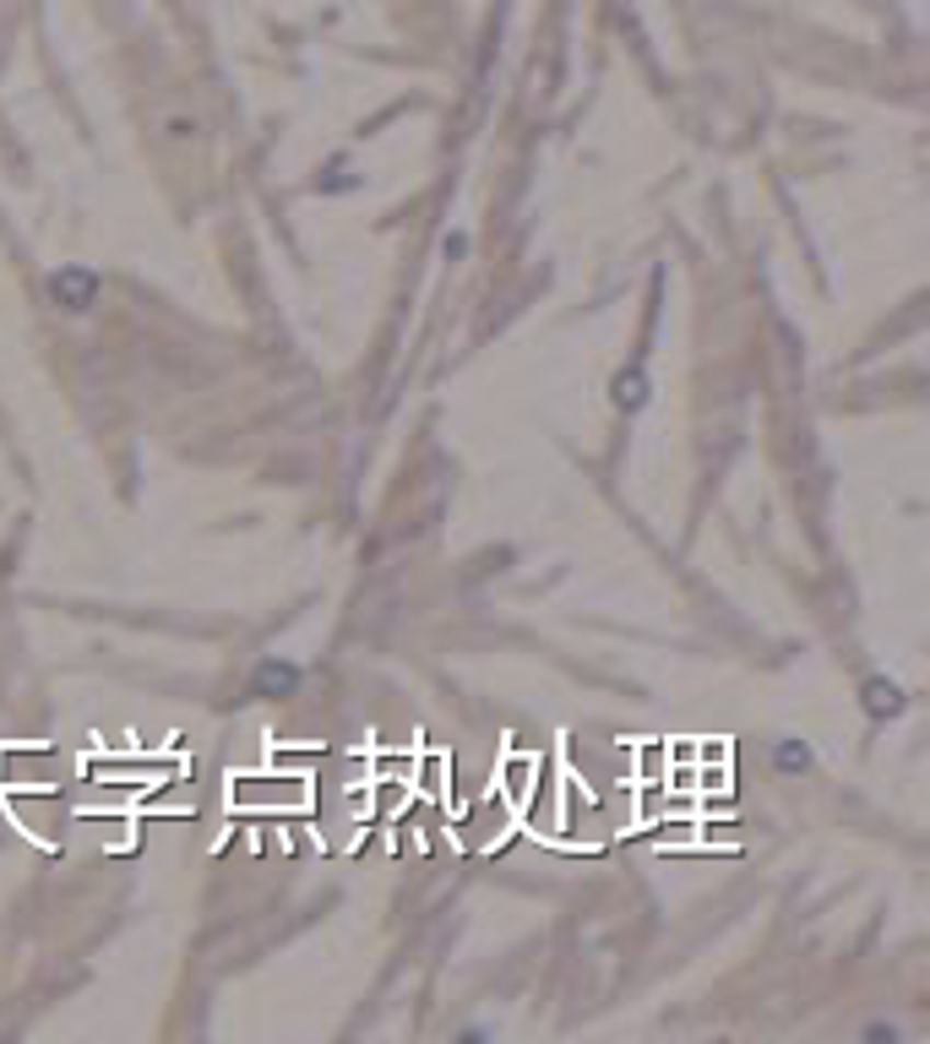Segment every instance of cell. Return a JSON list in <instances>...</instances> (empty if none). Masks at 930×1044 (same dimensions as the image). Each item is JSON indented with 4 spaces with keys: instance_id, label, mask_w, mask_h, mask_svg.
<instances>
[{
    "instance_id": "4",
    "label": "cell",
    "mask_w": 930,
    "mask_h": 1044,
    "mask_svg": "<svg viewBox=\"0 0 930 1044\" xmlns=\"http://www.w3.org/2000/svg\"><path fill=\"white\" fill-rule=\"evenodd\" d=\"M865 708L882 719V713H898V708H904V697H898V686H887V680H871V686H865Z\"/></svg>"
},
{
    "instance_id": "1",
    "label": "cell",
    "mask_w": 930,
    "mask_h": 1044,
    "mask_svg": "<svg viewBox=\"0 0 930 1044\" xmlns=\"http://www.w3.org/2000/svg\"><path fill=\"white\" fill-rule=\"evenodd\" d=\"M49 295H55V305H66V310H88V305L99 299V273H88V267H60V273L49 278Z\"/></svg>"
},
{
    "instance_id": "3",
    "label": "cell",
    "mask_w": 930,
    "mask_h": 1044,
    "mask_svg": "<svg viewBox=\"0 0 930 1044\" xmlns=\"http://www.w3.org/2000/svg\"><path fill=\"white\" fill-rule=\"evenodd\" d=\"M616 403L620 409H642V403H647V381H642V370H620L616 376Z\"/></svg>"
},
{
    "instance_id": "5",
    "label": "cell",
    "mask_w": 930,
    "mask_h": 1044,
    "mask_svg": "<svg viewBox=\"0 0 930 1044\" xmlns=\"http://www.w3.org/2000/svg\"><path fill=\"white\" fill-rule=\"evenodd\" d=\"M778 767H805V746H783L778 750Z\"/></svg>"
},
{
    "instance_id": "2",
    "label": "cell",
    "mask_w": 930,
    "mask_h": 1044,
    "mask_svg": "<svg viewBox=\"0 0 930 1044\" xmlns=\"http://www.w3.org/2000/svg\"><path fill=\"white\" fill-rule=\"evenodd\" d=\"M295 686H300V669H295V664L267 658V664L256 669V680H251V697H289Z\"/></svg>"
}]
</instances>
